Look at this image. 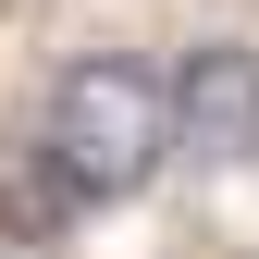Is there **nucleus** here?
Segmentation results:
<instances>
[{
    "mask_svg": "<svg viewBox=\"0 0 259 259\" xmlns=\"http://www.w3.org/2000/svg\"><path fill=\"white\" fill-rule=\"evenodd\" d=\"M50 148H62V173L99 210L136 198L160 160H173V87H160L136 50H74L50 74Z\"/></svg>",
    "mask_w": 259,
    "mask_h": 259,
    "instance_id": "nucleus-1",
    "label": "nucleus"
},
{
    "mask_svg": "<svg viewBox=\"0 0 259 259\" xmlns=\"http://www.w3.org/2000/svg\"><path fill=\"white\" fill-rule=\"evenodd\" d=\"M173 148L210 160V173H247L259 160V50L247 37H198L173 62Z\"/></svg>",
    "mask_w": 259,
    "mask_h": 259,
    "instance_id": "nucleus-2",
    "label": "nucleus"
}]
</instances>
